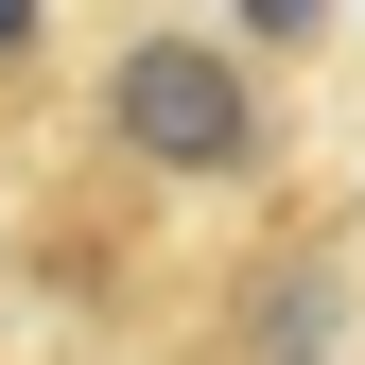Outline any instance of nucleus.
Masks as SVG:
<instances>
[{"label": "nucleus", "instance_id": "f257e3e1", "mask_svg": "<svg viewBox=\"0 0 365 365\" xmlns=\"http://www.w3.org/2000/svg\"><path fill=\"white\" fill-rule=\"evenodd\" d=\"M105 140L140 174H244L261 157V87L226 35H140V53L105 70Z\"/></svg>", "mask_w": 365, "mask_h": 365}, {"label": "nucleus", "instance_id": "f03ea898", "mask_svg": "<svg viewBox=\"0 0 365 365\" xmlns=\"http://www.w3.org/2000/svg\"><path fill=\"white\" fill-rule=\"evenodd\" d=\"M261 365H331V279H279V296H261Z\"/></svg>", "mask_w": 365, "mask_h": 365}, {"label": "nucleus", "instance_id": "7ed1b4c3", "mask_svg": "<svg viewBox=\"0 0 365 365\" xmlns=\"http://www.w3.org/2000/svg\"><path fill=\"white\" fill-rule=\"evenodd\" d=\"M18 53H35V18H0V70H18Z\"/></svg>", "mask_w": 365, "mask_h": 365}]
</instances>
